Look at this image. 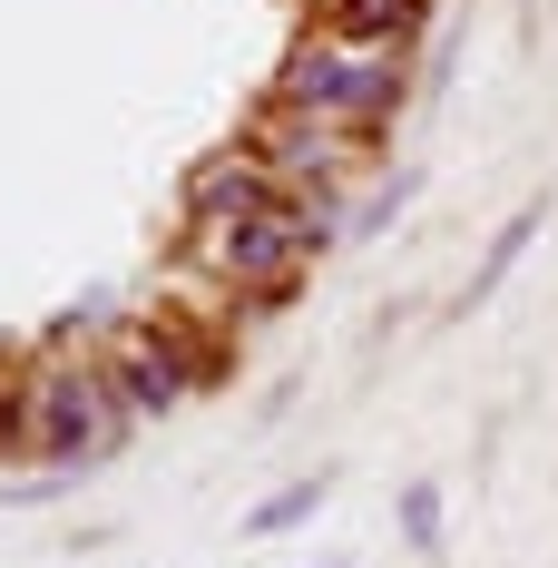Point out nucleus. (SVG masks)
<instances>
[{
	"instance_id": "nucleus-1",
	"label": "nucleus",
	"mask_w": 558,
	"mask_h": 568,
	"mask_svg": "<svg viewBox=\"0 0 558 568\" xmlns=\"http://www.w3.org/2000/svg\"><path fill=\"white\" fill-rule=\"evenodd\" d=\"M128 422H138V412L118 402L109 363H99V343L59 334L40 363H20V460H50V470L109 460Z\"/></svg>"
},
{
	"instance_id": "nucleus-2",
	"label": "nucleus",
	"mask_w": 558,
	"mask_h": 568,
	"mask_svg": "<svg viewBox=\"0 0 558 568\" xmlns=\"http://www.w3.org/2000/svg\"><path fill=\"white\" fill-rule=\"evenodd\" d=\"M275 99H294V109L334 118V128H353V138H373L383 148L392 118L412 109V50H392V40H343V30H294V50H284L275 69Z\"/></svg>"
},
{
	"instance_id": "nucleus-3",
	"label": "nucleus",
	"mask_w": 558,
	"mask_h": 568,
	"mask_svg": "<svg viewBox=\"0 0 558 568\" xmlns=\"http://www.w3.org/2000/svg\"><path fill=\"white\" fill-rule=\"evenodd\" d=\"M235 148H245V158H265L294 196H343L353 176L373 168V138H353V128H334V118L294 109V99H265V109L245 118V138H235Z\"/></svg>"
},
{
	"instance_id": "nucleus-4",
	"label": "nucleus",
	"mask_w": 558,
	"mask_h": 568,
	"mask_svg": "<svg viewBox=\"0 0 558 568\" xmlns=\"http://www.w3.org/2000/svg\"><path fill=\"white\" fill-rule=\"evenodd\" d=\"M176 206H186V226H216V216H284V206H294V186H284L265 158L216 148V158H196V168H186Z\"/></svg>"
},
{
	"instance_id": "nucleus-5",
	"label": "nucleus",
	"mask_w": 558,
	"mask_h": 568,
	"mask_svg": "<svg viewBox=\"0 0 558 568\" xmlns=\"http://www.w3.org/2000/svg\"><path fill=\"white\" fill-rule=\"evenodd\" d=\"M304 20H314V30H343V40H392V50H412V40L432 30V0H304Z\"/></svg>"
},
{
	"instance_id": "nucleus-6",
	"label": "nucleus",
	"mask_w": 558,
	"mask_h": 568,
	"mask_svg": "<svg viewBox=\"0 0 558 568\" xmlns=\"http://www.w3.org/2000/svg\"><path fill=\"white\" fill-rule=\"evenodd\" d=\"M314 510H324V470H304V480H284L275 500H255V510H245V529H255V539H284V529H304Z\"/></svg>"
},
{
	"instance_id": "nucleus-7",
	"label": "nucleus",
	"mask_w": 558,
	"mask_h": 568,
	"mask_svg": "<svg viewBox=\"0 0 558 568\" xmlns=\"http://www.w3.org/2000/svg\"><path fill=\"white\" fill-rule=\"evenodd\" d=\"M529 235H539V206H519V216L490 235V255H480V275H470V304H490V294H500V275L529 255Z\"/></svg>"
},
{
	"instance_id": "nucleus-8",
	"label": "nucleus",
	"mask_w": 558,
	"mask_h": 568,
	"mask_svg": "<svg viewBox=\"0 0 558 568\" xmlns=\"http://www.w3.org/2000/svg\"><path fill=\"white\" fill-rule=\"evenodd\" d=\"M402 539H412V549H442V490H432V480L402 490Z\"/></svg>"
}]
</instances>
